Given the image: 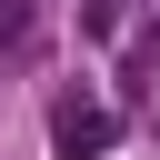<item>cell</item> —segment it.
<instances>
[{
  "label": "cell",
  "instance_id": "obj_2",
  "mask_svg": "<svg viewBox=\"0 0 160 160\" xmlns=\"http://www.w3.org/2000/svg\"><path fill=\"white\" fill-rule=\"evenodd\" d=\"M150 70H160V20H150V30H140V40H130V80H120V90H140V80H150Z\"/></svg>",
  "mask_w": 160,
  "mask_h": 160
},
{
  "label": "cell",
  "instance_id": "obj_1",
  "mask_svg": "<svg viewBox=\"0 0 160 160\" xmlns=\"http://www.w3.org/2000/svg\"><path fill=\"white\" fill-rule=\"evenodd\" d=\"M110 140H120V120H110L100 100H60V110H50V150H60V160H100Z\"/></svg>",
  "mask_w": 160,
  "mask_h": 160
},
{
  "label": "cell",
  "instance_id": "obj_3",
  "mask_svg": "<svg viewBox=\"0 0 160 160\" xmlns=\"http://www.w3.org/2000/svg\"><path fill=\"white\" fill-rule=\"evenodd\" d=\"M80 30H90V40H110V30H120V0H80Z\"/></svg>",
  "mask_w": 160,
  "mask_h": 160
}]
</instances>
